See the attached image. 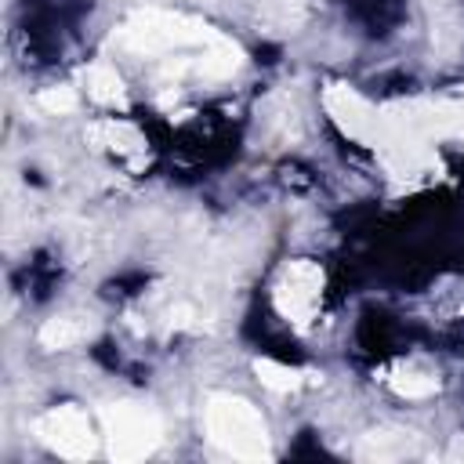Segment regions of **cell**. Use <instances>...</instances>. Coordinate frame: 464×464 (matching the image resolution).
Returning <instances> with one entry per match:
<instances>
[{"mask_svg":"<svg viewBox=\"0 0 464 464\" xmlns=\"http://www.w3.org/2000/svg\"><path fill=\"white\" fill-rule=\"evenodd\" d=\"M203 428H207V439L218 450H225L228 457H239V460H268L272 457L265 417L246 399L214 395L203 410Z\"/></svg>","mask_w":464,"mask_h":464,"instance_id":"obj_1","label":"cell"},{"mask_svg":"<svg viewBox=\"0 0 464 464\" xmlns=\"http://www.w3.org/2000/svg\"><path fill=\"white\" fill-rule=\"evenodd\" d=\"M102 424H105V435H109L112 460H141L163 439V424H160L156 410H149L141 402H109V406H102Z\"/></svg>","mask_w":464,"mask_h":464,"instance_id":"obj_2","label":"cell"},{"mask_svg":"<svg viewBox=\"0 0 464 464\" xmlns=\"http://www.w3.org/2000/svg\"><path fill=\"white\" fill-rule=\"evenodd\" d=\"M221 36L185 14H167V11H145L134 14L123 29H120V44L134 47V51H167V47H181V44H218Z\"/></svg>","mask_w":464,"mask_h":464,"instance_id":"obj_3","label":"cell"},{"mask_svg":"<svg viewBox=\"0 0 464 464\" xmlns=\"http://www.w3.org/2000/svg\"><path fill=\"white\" fill-rule=\"evenodd\" d=\"M319 297H323V268L315 261H290L272 290V301L279 308L283 319L304 326L315 319L319 312Z\"/></svg>","mask_w":464,"mask_h":464,"instance_id":"obj_4","label":"cell"},{"mask_svg":"<svg viewBox=\"0 0 464 464\" xmlns=\"http://www.w3.org/2000/svg\"><path fill=\"white\" fill-rule=\"evenodd\" d=\"M36 435L47 450H54L58 457L65 460H83L94 453V431H91V420L80 406H58V410H47L40 420H36Z\"/></svg>","mask_w":464,"mask_h":464,"instance_id":"obj_5","label":"cell"},{"mask_svg":"<svg viewBox=\"0 0 464 464\" xmlns=\"http://www.w3.org/2000/svg\"><path fill=\"white\" fill-rule=\"evenodd\" d=\"M94 334V323L91 319H80V315H54L40 326V344L51 348V352H62V348H72L80 341H87Z\"/></svg>","mask_w":464,"mask_h":464,"instance_id":"obj_6","label":"cell"},{"mask_svg":"<svg viewBox=\"0 0 464 464\" xmlns=\"http://www.w3.org/2000/svg\"><path fill=\"white\" fill-rule=\"evenodd\" d=\"M87 91H91V98L102 102V105H123V98H127L120 72H116L112 65H105V62H98V65L87 69Z\"/></svg>","mask_w":464,"mask_h":464,"instance_id":"obj_7","label":"cell"},{"mask_svg":"<svg viewBox=\"0 0 464 464\" xmlns=\"http://www.w3.org/2000/svg\"><path fill=\"white\" fill-rule=\"evenodd\" d=\"M355 453L362 460H370V457H377V460L402 457V453H410V435L406 431H366Z\"/></svg>","mask_w":464,"mask_h":464,"instance_id":"obj_8","label":"cell"},{"mask_svg":"<svg viewBox=\"0 0 464 464\" xmlns=\"http://www.w3.org/2000/svg\"><path fill=\"white\" fill-rule=\"evenodd\" d=\"M254 373H257L261 384L272 388V392H294V388H301V384L312 377V373L294 370V366H283V362H276V359H257V362H254Z\"/></svg>","mask_w":464,"mask_h":464,"instance_id":"obj_9","label":"cell"},{"mask_svg":"<svg viewBox=\"0 0 464 464\" xmlns=\"http://www.w3.org/2000/svg\"><path fill=\"white\" fill-rule=\"evenodd\" d=\"M392 388L399 395H406V399H428V395L439 392V381L435 377H420V373H406V377H395Z\"/></svg>","mask_w":464,"mask_h":464,"instance_id":"obj_10","label":"cell"},{"mask_svg":"<svg viewBox=\"0 0 464 464\" xmlns=\"http://www.w3.org/2000/svg\"><path fill=\"white\" fill-rule=\"evenodd\" d=\"M36 105L44 112H72L76 109V91L72 87H47V91H40Z\"/></svg>","mask_w":464,"mask_h":464,"instance_id":"obj_11","label":"cell"}]
</instances>
